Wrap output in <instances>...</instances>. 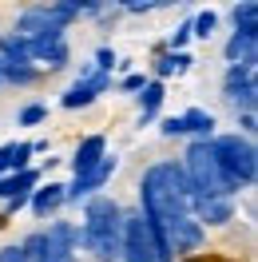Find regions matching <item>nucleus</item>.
I'll return each mask as SVG.
<instances>
[{
	"label": "nucleus",
	"instance_id": "4be33fe9",
	"mask_svg": "<svg viewBox=\"0 0 258 262\" xmlns=\"http://www.w3.org/2000/svg\"><path fill=\"white\" fill-rule=\"evenodd\" d=\"M115 64H119V60H115V52H112V48H99V52H96V64H92V68H96V72H103V76H112Z\"/></svg>",
	"mask_w": 258,
	"mask_h": 262
},
{
	"label": "nucleus",
	"instance_id": "f257e3e1",
	"mask_svg": "<svg viewBox=\"0 0 258 262\" xmlns=\"http://www.w3.org/2000/svg\"><path fill=\"white\" fill-rule=\"evenodd\" d=\"M139 207H143L139 214L151 227L191 214V187L183 179V167L171 163V159L147 167L143 179H139Z\"/></svg>",
	"mask_w": 258,
	"mask_h": 262
},
{
	"label": "nucleus",
	"instance_id": "20e7f679",
	"mask_svg": "<svg viewBox=\"0 0 258 262\" xmlns=\"http://www.w3.org/2000/svg\"><path fill=\"white\" fill-rule=\"evenodd\" d=\"M210 155H214V163L223 167V175L234 187H250L258 179V155L246 135H214L210 139Z\"/></svg>",
	"mask_w": 258,
	"mask_h": 262
},
{
	"label": "nucleus",
	"instance_id": "a211bd4d",
	"mask_svg": "<svg viewBox=\"0 0 258 262\" xmlns=\"http://www.w3.org/2000/svg\"><path fill=\"white\" fill-rule=\"evenodd\" d=\"M246 28H258V4L254 0H242L234 8V32H246Z\"/></svg>",
	"mask_w": 258,
	"mask_h": 262
},
{
	"label": "nucleus",
	"instance_id": "412c9836",
	"mask_svg": "<svg viewBox=\"0 0 258 262\" xmlns=\"http://www.w3.org/2000/svg\"><path fill=\"white\" fill-rule=\"evenodd\" d=\"M187 40H191V20H187V24H179L175 32L167 36V48H171V52H183V48H187Z\"/></svg>",
	"mask_w": 258,
	"mask_h": 262
},
{
	"label": "nucleus",
	"instance_id": "f3484780",
	"mask_svg": "<svg viewBox=\"0 0 258 262\" xmlns=\"http://www.w3.org/2000/svg\"><path fill=\"white\" fill-rule=\"evenodd\" d=\"M195 60L191 56H187V52H163L159 60H155V76H183V72H187V68H191Z\"/></svg>",
	"mask_w": 258,
	"mask_h": 262
},
{
	"label": "nucleus",
	"instance_id": "aec40b11",
	"mask_svg": "<svg viewBox=\"0 0 258 262\" xmlns=\"http://www.w3.org/2000/svg\"><path fill=\"white\" fill-rule=\"evenodd\" d=\"M48 119V103H28V107H20V127H36V123H44Z\"/></svg>",
	"mask_w": 258,
	"mask_h": 262
},
{
	"label": "nucleus",
	"instance_id": "b1692460",
	"mask_svg": "<svg viewBox=\"0 0 258 262\" xmlns=\"http://www.w3.org/2000/svg\"><path fill=\"white\" fill-rule=\"evenodd\" d=\"M159 131L167 135V139H171V135H183V119H179V115H167V119L159 123Z\"/></svg>",
	"mask_w": 258,
	"mask_h": 262
},
{
	"label": "nucleus",
	"instance_id": "0eeeda50",
	"mask_svg": "<svg viewBox=\"0 0 258 262\" xmlns=\"http://www.w3.org/2000/svg\"><path fill=\"white\" fill-rule=\"evenodd\" d=\"M107 88H112V76H103V72H96V68H83L80 80H76V83H72V88L64 92V99H60V103H64L68 112H76V107H88V103H96V99L103 96Z\"/></svg>",
	"mask_w": 258,
	"mask_h": 262
},
{
	"label": "nucleus",
	"instance_id": "f03ea898",
	"mask_svg": "<svg viewBox=\"0 0 258 262\" xmlns=\"http://www.w3.org/2000/svg\"><path fill=\"white\" fill-rule=\"evenodd\" d=\"M123 207L112 195H92L83 203V227L80 230V246L92 254L96 262H115L119 258V243H123Z\"/></svg>",
	"mask_w": 258,
	"mask_h": 262
},
{
	"label": "nucleus",
	"instance_id": "6ab92c4d",
	"mask_svg": "<svg viewBox=\"0 0 258 262\" xmlns=\"http://www.w3.org/2000/svg\"><path fill=\"white\" fill-rule=\"evenodd\" d=\"M214 24H219V12H199V16L191 20V36H199V40H210L214 36Z\"/></svg>",
	"mask_w": 258,
	"mask_h": 262
},
{
	"label": "nucleus",
	"instance_id": "5701e85b",
	"mask_svg": "<svg viewBox=\"0 0 258 262\" xmlns=\"http://www.w3.org/2000/svg\"><path fill=\"white\" fill-rule=\"evenodd\" d=\"M143 88H147V76H143V72H131V76L119 80V92H143Z\"/></svg>",
	"mask_w": 258,
	"mask_h": 262
},
{
	"label": "nucleus",
	"instance_id": "39448f33",
	"mask_svg": "<svg viewBox=\"0 0 258 262\" xmlns=\"http://www.w3.org/2000/svg\"><path fill=\"white\" fill-rule=\"evenodd\" d=\"M119 262H163L151 238V227L143 223V214L123 219V243H119Z\"/></svg>",
	"mask_w": 258,
	"mask_h": 262
},
{
	"label": "nucleus",
	"instance_id": "6e6552de",
	"mask_svg": "<svg viewBox=\"0 0 258 262\" xmlns=\"http://www.w3.org/2000/svg\"><path fill=\"white\" fill-rule=\"evenodd\" d=\"M115 167H119V159H115V155H103V163H99L96 171H88L80 179H72V187H64V203H80V199L88 203L96 191L107 187V179L115 175Z\"/></svg>",
	"mask_w": 258,
	"mask_h": 262
},
{
	"label": "nucleus",
	"instance_id": "9b49d317",
	"mask_svg": "<svg viewBox=\"0 0 258 262\" xmlns=\"http://www.w3.org/2000/svg\"><path fill=\"white\" fill-rule=\"evenodd\" d=\"M28 207H32L36 219H52V214L64 207V183H44L28 195Z\"/></svg>",
	"mask_w": 258,
	"mask_h": 262
},
{
	"label": "nucleus",
	"instance_id": "1a4fd4ad",
	"mask_svg": "<svg viewBox=\"0 0 258 262\" xmlns=\"http://www.w3.org/2000/svg\"><path fill=\"white\" fill-rule=\"evenodd\" d=\"M191 219L199 227H223L234 219V203L226 199H191Z\"/></svg>",
	"mask_w": 258,
	"mask_h": 262
},
{
	"label": "nucleus",
	"instance_id": "cd10ccee",
	"mask_svg": "<svg viewBox=\"0 0 258 262\" xmlns=\"http://www.w3.org/2000/svg\"><path fill=\"white\" fill-rule=\"evenodd\" d=\"M52 262H80V254H72V258H52Z\"/></svg>",
	"mask_w": 258,
	"mask_h": 262
},
{
	"label": "nucleus",
	"instance_id": "2eb2a0df",
	"mask_svg": "<svg viewBox=\"0 0 258 262\" xmlns=\"http://www.w3.org/2000/svg\"><path fill=\"white\" fill-rule=\"evenodd\" d=\"M179 119H183V135H195V139H214V115H210V112H203V107H187Z\"/></svg>",
	"mask_w": 258,
	"mask_h": 262
},
{
	"label": "nucleus",
	"instance_id": "9d476101",
	"mask_svg": "<svg viewBox=\"0 0 258 262\" xmlns=\"http://www.w3.org/2000/svg\"><path fill=\"white\" fill-rule=\"evenodd\" d=\"M103 155H107L103 135H88V139H80V147H76V155H72V175L80 179V175H88V171H96V167L103 163Z\"/></svg>",
	"mask_w": 258,
	"mask_h": 262
},
{
	"label": "nucleus",
	"instance_id": "7ed1b4c3",
	"mask_svg": "<svg viewBox=\"0 0 258 262\" xmlns=\"http://www.w3.org/2000/svg\"><path fill=\"white\" fill-rule=\"evenodd\" d=\"M183 179L191 187V199H230L239 195V187L223 175V167L214 163V155H210V139H191V147L183 155Z\"/></svg>",
	"mask_w": 258,
	"mask_h": 262
},
{
	"label": "nucleus",
	"instance_id": "dca6fc26",
	"mask_svg": "<svg viewBox=\"0 0 258 262\" xmlns=\"http://www.w3.org/2000/svg\"><path fill=\"white\" fill-rule=\"evenodd\" d=\"M254 44H258V28H246V32H234L226 40V60L239 64V60H254Z\"/></svg>",
	"mask_w": 258,
	"mask_h": 262
},
{
	"label": "nucleus",
	"instance_id": "f8f14e48",
	"mask_svg": "<svg viewBox=\"0 0 258 262\" xmlns=\"http://www.w3.org/2000/svg\"><path fill=\"white\" fill-rule=\"evenodd\" d=\"M40 187V171L28 167V171H16V175H4L0 179V199L4 203H12V199H28Z\"/></svg>",
	"mask_w": 258,
	"mask_h": 262
},
{
	"label": "nucleus",
	"instance_id": "423d86ee",
	"mask_svg": "<svg viewBox=\"0 0 258 262\" xmlns=\"http://www.w3.org/2000/svg\"><path fill=\"white\" fill-rule=\"evenodd\" d=\"M223 96H226V103H230L234 112H254V96H258V88H254V60H239V64L226 68Z\"/></svg>",
	"mask_w": 258,
	"mask_h": 262
},
{
	"label": "nucleus",
	"instance_id": "bb28decb",
	"mask_svg": "<svg viewBox=\"0 0 258 262\" xmlns=\"http://www.w3.org/2000/svg\"><path fill=\"white\" fill-rule=\"evenodd\" d=\"M242 135H246V139L254 135V112H242Z\"/></svg>",
	"mask_w": 258,
	"mask_h": 262
},
{
	"label": "nucleus",
	"instance_id": "a878e982",
	"mask_svg": "<svg viewBox=\"0 0 258 262\" xmlns=\"http://www.w3.org/2000/svg\"><path fill=\"white\" fill-rule=\"evenodd\" d=\"M151 8H155V4H147V0H131L123 12H135V16H139V12H151Z\"/></svg>",
	"mask_w": 258,
	"mask_h": 262
},
{
	"label": "nucleus",
	"instance_id": "ddd939ff",
	"mask_svg": "<svg viewBox=\"0 0 258 262\" xmlns=\"http://www.w3.org/2000/svg\"><path fill=\"white\" fill-rule=\"evenodd\" d=\"M28 159H32V143H24V139H12V143H4L0 147V179L4 175H16V171H28Z\"/></svg>",
	"mask_w": 258,
	"mask_h": 262
},
{
	"label": "nucleus",
	"instance_id": "4468645a",
	"mask_svg": "<svg viewBox=\"0 0 258 262\" xmlns=\"http://www.w3.org/2000/svg\"><path fill=\"white\" fill-rule=\"evenodd\" d=\"M163 96H167V88H163V80H147V88L139 92V127H147L155 115H159L163 107Z\"/></svg>",
	"mask_w": 258,
	"mask_h": 262
},
{
	"label": "nucleus",
	"instance_id": "393cba45",
	"mask_svg": "<svg viewBox=\"0 0 258 262\" xmlns=\"http://www.w3.org/2000/svg\"><path fill=\"white\" fill-rule=\"evenodd\" d=\"M0 262H24L20 246H4V250H0Z\"/></svg>",
	"mask_w": 258,
	"mask_h": 262
}]
</instances>
